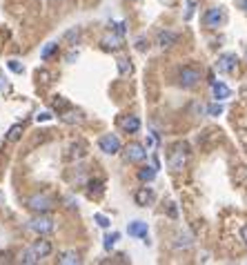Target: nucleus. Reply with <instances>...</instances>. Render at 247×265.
<instances>
[{
	"label": "nucleus",
	"mask_w": 247,
	"mask_h": 265,
	"mask_svg": "<svg viewBox=\"0 0 247 265\" xmlns=\"http://www.w3.org/2000/svg\"><path fill=\"white\" fill-rule=\"evenodd\" d=\"M147 159V152L141 143H129L125 147V160L127 163H143Z\"/></svg>",
	"instance_id": "8"
},
{
	"label": "nucleus",
	"mask_w": 247,
	"mask_h": 265,
	"mask_svg": "<svg viewBox=\"0 0 247 265\" xmlns=\"http://www.w3.org/2000/svg\"><path fill=\"white\" fill-rule=\"evenodd\" d=\"M31 250H34V254L38 256V259H45V256H49L53 252V245H51V241H47V238H38V241L31 245Z\"/></svg>",
	"instance_id": "12"
},
{
	"label": "nucleus",
	"mask_w": 247,
	"mask_h": 265,
	"mask_svg": "<svg viewBox=\"0 0 247 265\" xmlns=\"http://www.w3.org/2000/svg\"><path fill=\"white\" fill-rule=\"evenodd\" d=\"M200 76H203V74H200L198 67H194V65H187V67H183L178 72V82H180V87H185V89H192V87L198 85Z\"/></svg>",
	"instance_id": "3"
},
{
	"label": "nucleus",
	"mask_w": 247,
	"mask_h": 265,
	"mask_svg": "<svg viewBox=\"0 0 247 265\" xmlns=\"http://www.w3.org/2000/svg\"><path fill=\"white\" fill-rule=\"evenodd\" d=\"M118 72H121V76H127V74L134 72V67H131V63L127 58H121V60H118Z\"/></svg>",
	"instance_id": "23"
},
{
	"label": "nucleus",
	"mask_w": 247,
	"mask_h": 265,
	"mask_svg": "<svg viewBox=\"0 0 247 265\" xmlns=\"http://www.w3.org/2000/svg\"><path fill=\"white\" fill-rule=\"evenodd\" d=\"M49 118H51V114H49V111H43V114L36 116V121H38V123H45V121H49Z\"/></svg>",
	"instance_id": "32"
},
{
	"label": "nucleus",
	"mask_w": 247,
	"mask_h": 265,
	"mask_svg": "<svg viewBox=\"0 0 247 265\" xmlns=\"http://www.w3.org/2000/svg\"><path fill=\"white\" fill-rule=\"evenodd\" d=\"M60 121L69 123V125H74V123H80V121H82V111H80V109H72V107H67L65 111H60Z\"/></svg>",
	"instance_id": "14"
},
{
	"label": "nucleus",
	"mask_w": 247,
	"mask_h": 265,
	"mask_svg": "<svg viewBox=\"0 0 247 265\" xmlns=\"http://www.w3.org/2000/svg\"><path fill=\"white\" fill-rule=\"evenodd\" d=\"M116 241H118L116 232H114V234H107V237H105V250H112V247L116 245Z\"/></svg>",
	"instance_id": "27"
},
{
	"label": "nucleus",
	"mask_w": 247,
	"mask_h": 265,
	"mask_svg": "<svg viewBox=\"0 0 247 265\" xmlns=\"http://www.w3.org/2000/svg\"><path fill=\"white\" fill-rule=\"evenodd\" d=\"M187 160H189V145L187 143H176L170 150V154H167V165H170V169H174V172H180V169L187 165Z\"/></svg>",
	"instance_id": "1"
},
{
	"label": "nucleus",
	"mask_w": 247,
	"mask_h": 265,
	"mask_svg": "<svg viewBox=\"0 0 247 265\" xmlns=\"http://www.w3.org/2000/svg\"><path fill=\"white\" fill-rule=\"evenodd\" d=\"M207 114L209 116H221L223 114V105H221V103H212V105L207 107Z\"/></svg>",
	"instance_id": "26"
},
{
	"label": "nucleus",
	"mask_w": 247,
	"mask_h": 265,
	"mask_svg": "<svg viewBox=\"0 0 247 265\" xmlns=\"http://www.w3.org/2000/svg\"><path fill=\"white\" fill-rule=\"evenodd\" d=\"M89 194H94V192H96V194H100L102 192V181H89Z\"/></svg>",
	"instance_id": "28"
},
{
	"label": "nucleus",
	"mask_w": 247,
	"mask_h": 265,
	"mask_svg": "<svg viewBox=\"0 0 247 265\" xmlns=\"http://www.w3.org/2000/svg\"><path fill=\"white\" fill-rule=\"evenodd\" d=\"M51 107H53L56 111H65L67 107H72V105H69V101H67L65 96H53V98H51Z\"/></svg>",
	"instance_id": "19"
},
{
	"label": "nucleus",
	"mask_w": 247,
	"mask_h": 265,
	"mask_svg": "<svg viewBox=\"0 0 247 265\" xmlns=\"http://www.w3.org/2000/svg\"><path fill=\"white\" fill-rule=\"evenodd\" d=\"M56 49H58V45H56V43H47V45L43 47V52H40V58H43V60L51 58V53L56 52Z\"/></svg>",
	"instance_id": "24"
},
{
	"label": "nucleus",
	"mask_w": 247,
	"mask_h": 265,
	"mask_svg": "<svg viewBox=\"0 0 247 265\" xmlns=\"http://www.w3.org/2000/svg\"><path fill=\"white\" fill-rule=\"evenodd\" d=\"M138 179L143 181V183H149V181L156 179V167H143L141 172H138Z\"/></svg>",
	"instance_id": "20"
},
{
	"label": "nucleus",
	"mask_w": 247,
	"mask_h": 265,
	"mask_svg": "<svg viewBox=\"0 0 247 265\" xmlns=\"http://www.w3.org/2000/svg\"><path fill=\"white\" fill-rule=\"evenodd\" d=\"M27 208L36 214H47L53 208V198L49 194H34L27 198Z\"/></svg>",
	"instance_id": "2"
},
{
	"label": "nucleus",
	"mask_w": 247,
	"mask_h": 265,
	"mask_svg": "<svg viewBox=\"0 0 247 265\" xmlns=\"http://www.w3.org/2000/svg\"><path fill=\"white\" fill-rule=\"evenodd\" d=\"M225 18H227V16H225L223 7H212V9L203 16V25H205V27H209V29H216L218 25L225 23Z\"/></svg>",
	"instance_id": "6"
},
{
	"label": "nucleus",
	"mask_w": 247,
	"mask_h": 265,
	"mask_svg": "<svg viewBox=\"0 0 247 265\" xmlns=\"http://www.w3.org/2000/svg\"><path fill=\"white\" fill-rule=\"evenodd\" d=\"M85 154H87V145L85 143H76L72 147V159H82Z\"/></svg>",
	"instance_id": "22"
},
{
	"label": "nucleus",
	"mask_w": 247,
	"mask_h": 265,
	"mask_svg": "<svg viewBox=\"0 0 247 265\" xmlns=\"http://www.w3.org/2000/svg\"><path fill=\"white\" fill-rule=\"evenodd\" d=\"M58 263L60 265H80L82 259L78 252H63V254L58 256Z\"/></svg>",
	"instance_id": "16"
},
{
	"label": "nucleus",
	"mask_w": 247,
	"mask_h": 265,
	"mask_svg": "<svg viewBox=\"0 0 247 265\" xmlns=\"http://www.w3.org/2000/svg\"><path fill=\"white\" fill-rule=\"evenodd\" d=\"M238 2H241V7L245 9V14H247V0H238Z\"/></svg>",
	"instance_id": "37"
},
{
	"label": "nucleus",
	"mask_w": 247,
	"mask_h": 265,
	"mask_svg": "<svg viewBox=\"0 0 247 265\" xmlns=\"http://www.w3.org/2000/svg\"><path fill=\"white\" fill-rule=\"evenodd\" d=\"M245 58H247V47H245Z\"/></svg>",
	"instance_id": "38"
},
{
	"label": "nucleus",
	"mask_w": 247,
	"mask_h": 265,
	"mask_svg": "<svg viewBox=\"0 0 247 265\" xmlns=\"http://www.w3.org/2000/svg\"><path fill=\"white\" fill-rule=\"evenodd\" d=\"M196 7H198V0H187V11H185V20H192Z\"/></svg>",
	"instance_id": "25"
},
{
	"label": "nucleus",
	"mask_w": 247,
	"mask_h": 265,
	"mask_svg": "<svg viewBox=\"0 0 247 265\" xmlns=\"http://www.w3.org/2000/svg\"><path fill=\"white\" fill-rule=\"evenodd\" d=\"M38 78L43 82H49V78H51V76H49V72H38Z\"/></svg>",
	"instance_id": "33"
},
{
	"label": "nucleus",
	"mask_w": 247,
	"mask_h": 265,
	"mask_svg": "<svg viewBox=\"0 0 247 265\" xmlns=\"http://www.w3.org/2000/svg\"><path fill=\"white\" fill-rule=\"evenodd\" d=\"M7 67H9L14 74H23V65H20L18 60H9V63H7Z\"/></svg>",
	"instance_id": "29"
},
{
	"label": "nucleus",
	"mask_w": 247,
	"mask_h": 265,
	"mask_svg": "<svg viewBox=\"0 0 247 265\" xmlns=\"http://www.w3.org/2000/svg\"><path fill=\"white\" fill-rule=\"evenodd\" d=\"M245 94H247V87H245Z\"/></svg>",
	"instance_id": "39"
},
{
	"label": "nucleus",
	"mask_w": 247,
	"mask_h": 265,
	"mask_svg": "<svg viewBox=\"0 0 247 265\" xmlns=\"http://www.w3.org/2000/svg\"><path fill=\"white\" fill-rule=\"evenodd\" d=\"M100 45H102L105 52H118V49L123 47V34H118V31H109V34L102 36Z\"/></svg>",
	"instance_id": "10"
},
{
	"label": "nucleus",
	"mask_w": 247,
	"mask_h": 265,
	"mask_svg": "<svg viewBox=\"0 0 247 265\" xmlns=\"http://www.w3.org/2000/svg\"><path fill=\"white\" fill-rule=\"evenodd\" d=\"M241 237H243V241H245V245H247V225L241 230Z\"/></svg>",
	"instance_id": "35"
},
{
	"label": "nucleus",
	"mask_w": 247,
	"mask_h": 265,
	"mask_svg": "<svg viewBox=\"0 0 247 265\" xmlns=\"http://www.w3.org/2000/svg\"><path fill=\"white\" fill-rule=\"evenodd\" d=\"M94 218L98 221V225H100V227H109V218H107V216H102V214H96Z\"/></svg>",
	"instance_id": "31"
},
{
	"label": "nucleus",
	"mask_w": 247,
	"mask_h": 265,
	"mask_svg": "<svg viewBox=\"0 0 247 265\" xmlns=\"http://www.w3.org/2000/svg\"><path fill=\"white\" fill-rule=\"evenodd\" d=\"M78 38H80V29H69L65 34V40H78Z\"/></svg>",
	"instance_id": "30"
},
{
	"label": "nucleus",
	"mask_w": 247,
	"mask_h": 265,
	"mask_svg": "<svg viewBox=\"0 0 247 265\" xmlns=\"http://www.w3.org/2000/svg\"><path fill=\"white\" fill-rule=\"evenodd\" d=\"M29 230L36 232V234H40V237L51 234V232H53V218L47 216V214H38L36 218H31V221H29Z\"/></svg>",
	"instance_id": "4"
},
{
	"label": "nucleus",
	"mask_w": 247,
	"mask_h": 265,
	"mask_svg": "<svg viewBox=\"0 0 247 265\" xmlns=\"http://www.w3.org/2000/svg\"><path fill=\"white\" fill-rule=\"evenodd\" d=\"M212 92H214V96L218 98V101H223V98H229V87L225 85V82H212Z\"/></svg>",
	"instance_id": "17"
},
{
	"label": "nucleus",
	"mask_w": 247,
	"mask_h": 265,
	"mask_svg": "<svg viewBox=\"0 0 247 265\" xmlns=\"http://www.w3.org/2000/svg\"><path fill=\"white\" fill-rule=\"evenodd\" d=\"M20 136H23V125H14V127H9V132H7V140H9V143L20 140Z\"/></svg>",
	"instance_id": "21"
},
{
	"label": "nucleus",
	"mask_w": 247,
	"mask_h": 265,
	"mask_svg": "<svg viewBox=\"0 0 247 265\" xmlns=\"http://www.w3.org/2000/svg\"><path fill=\"white\" fill-rule=\"evenodd\" d=\"M178 40V36L174 34V31H160L158 38H156V43H158V47H172V45Z\"/></svg>",
	"instance_id": "15"
},
{
	"label": "nucleus",
	"mask_w": 247,
	"mask_h": 265,
	"mask_svg": "<svg viewBox=\"0 0 247 265\" xmlns=\"http://www.w3.org/2000/svg\"><path fill=\"white\" fill-rule=\"evenodd\" d=\"M136 47H138V49H141V52H143V49H145V47H149V43H147V45H145V40H143V38H141V40H138V45H136Z\"/></svg>",
	"instance_id": "34"
},
{
	"label": "nucleus",
	"mask_w": 247,
	"mask_h": 265,
	"mask_svg": "<svg viewBox=\"0 0 247 265\" xmlns=\"http://www.w3.org/2000/svg\"><path fill=\"white\" fill-rule=\"evenodd\" d=\"M154 198H156V194H154V189H151V187H141L138 192L134 194L136 205H141V208L151 205V203H154Z\"/></svg>",
	"instance_id": "11"
},
{
	"label": "nucleus",
	"mask_w": 247,
	"mask_h": 265,
	"mask_svg": "<svg viewBox=\"0 0 247 265\" xmlns=\"http://www.w3.org/2000/svg\"><path fill=\"white\" fill-rule=\"evenodd\" d=\"M170 216H176V205L174 203H170Z\"/></svg>",
	"instance_id": "36"
},
{
	"label": "nucleus",
	"mask_w": 247,
	"mask_h": 265,
	"mask_svg": "<svg viewBox=\"0 0 247 265\" xmlns=\"http://www.w3.org/2000/svg\"><path fill=\"white\" fill-rule=\"evenodd\" d=\"M18 261H20V263H25V265H34V263H38L40 259L34 254V250H31V247H29V250H25L23 254L18 256Z\"/></svg>",
	"instance_id": "18"
},
{
	"label": "nucleus",
	"mask_w": 247,
	"mask_h": 265,
	"mask_svg": "<svg viewBox=\"0 0 247 265\" xmlns=\"http://www.w3.org/2000/svg\"><path fill=\"white\" fill-rule=\"evenodd\" d=\"M98 147H100V152L114 156V154L121 152V140H118L116 134H105V136H100V140H98Z\"/></svg>",
	"instance_id": "5"
},
{
	"label": "nucleus",
	"mask_w": 247,
	"mask_h": 265,
	"mask_svg": "<svg viewBox=\"0 0 247 265\" xmlns=\"http://www.w3.org/2000/svg\"><path fill=\"white\" fill-rule=\"evenodd\" d=\"M127 232H129V237L147 238V223H143V221H134V223H129Z\"/></svg>",
	"instance_id": "13"
},
{
	"label": "nucleus",
	"mask_w": 247,
	"mask_h": 265,
	"mask_svg": "<svg viewBox=\"0 0 247 265\" xmlns=\"http://www.w3.org/2000/svg\"><path fill=\"white\" fill-rule=\"evenodd\" d=\"M118 127L127 134H134V132L141 130V118L138 116H131V114H123L118 116Z\"/></svg>",
	"instance_id": "9"
},
{
	"label": "nucleus",
	"mask_w": 247,
	"mask_h": 265,
	"mask_svg": "<svg viewBox=\"0 0 247 265\" xmlns=\"http://www.w3.org/2000/svg\"><path fill=\"white\" fill-rule=\"evenodd\" d=\"M236 67H238V56L236 53H223V56H218L216 69L221 74H232V72H236Z\"/></svg>",
	"instance_id": "7"
}]
</instances>
